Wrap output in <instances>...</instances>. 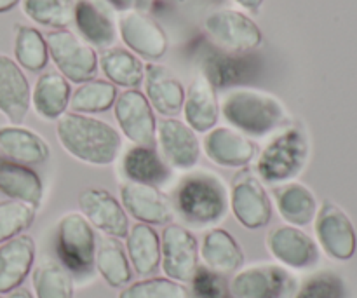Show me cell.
I'll return each instance as SVG.
<instances>
[{
  "label": "cell",
  "mask_w": 357,
  "mask_h": 298,
  "mask_svg": "<svg viewBox=\"0 0 357 298\" xmlns=\"http://www.w3.org/2000/svg\"><path fill=\"white\" fill-rule=\"evenodd\" d=\"M56 136L73 159L91 166L115 163L122 149V136L114 126L75 112H65L56 121Z\"/></svg>",
  "instance_id": "6da1fadb"
},
{
  "label": "cell",
  "mask_w": 357,
  "mask_h": 298,
  "mask_svg": "<svg viewBox=\"0 0 357 298\" xmlns=\"http://www.w3.org/2000/svg\"><path fill=\"white\" fill-rule=\"evenodd\" d=\"M174 213L197 229L215 227L229 211V191L218 174L192 171L178 181L173 194Z\"/></svg>",
  "instance_id": "7a4b0ae2"
},
{
  "label": "cell",
  "mask_w": 357,
  "mask_h": 298,
  "mask_svg": "<svg viewBox=\"0 0 357 298\" xmlns=\"http://www.w3.org/2000/svg\"><path fill=\"white\" fill-rule=\"evenodd\" d=\"M223 119L246 136H267L289 124L282 101L253 87L230 89L222 100Z\"/></svg>",
  "instance_id": "3957f363"
},
{
  "label": "cell",
  "mask_w": 357,
  "mask_h": 298,
  "mask_svg": "<svg viewBox=\"0 0 357 298\" xmlns=\"http://www.w3.org/2000/svg\"><path fill=\"white\" fill-rule=\"evenodd\" d=\"M309 154L310 145L305 129L286 126L261 149L257 161V177L268 185L293 181L307 166Z\"/></svg>",
  "instance_id": "277c9868"
},
{
  "label": "cell",
  "mask_w": 357,
  "mask_h": 298,
  "mask_svg": "<svg viewBox=\"0 0 357 298\" xmlns=\"http://www.w3.org/2000/svg\"><path fill=\"white\" fill-rule=\"evenodd\" d=\"M56 255L73 281L93 278L98 239L93 225L79 211L66 213L56 225Z\"/></svg>",
  "instance_id": "5b68a950"
},
{
  "label": "cell",
  "mask_w": 357,
  "mask_h": 298,
  "mask_svg": "<svg viewBox=\"0 0 357 298\" xmlns=\"http://www.w3.org/2000/svg\"><path fill=\"white\" fill-rule=\"evenodd\" d=\"M298 279L278 262H258L241 267L229 283L232 298H295Z\"/></svg>",
  "instance_id": "8992f818"
},
{
  "label": "cell",
  "mask_w": 357,
  "mask_h": 298,
  "mask_svg": "<svg viewBox=\"0 0 357 298\" xmlns=\"http://www.w3.org/2000/svg\"><path fill=\"white\" fill-rule=\"evenodd\" d=\"M45 42L49 56L68 82L82 84L96 77L100 56L96 54L93 45L82 40L79 35L65 28L52 30L45 35Z\"/></svg>",
  "instance_id": "52a82bcc"
},
{
  "label": "cell",
  "mask_w": 357,
  "mask_h": 298,
  "mask_svg": "<svg viewBox=\"0 0 357 298\" xmlns=\"http://www.w3.org/2000/svg\"><path fill=\"white\" fill-rule=\"evenodd\" d=\"M204 30L218 47L239 54L260 47L264 35L258 24L241 10L216 9L204 20Z\"/></svg>",
  "instance_id": "ba28073f"
},
{
  "label": "cell",
  "mask_w": 357,
  "mask_h": 298,
  "mask_svg": "<svg viewBox=\"0 0 357 298\" xmlns=\"http://www.w3.org/2000/svg\"><path fill=\"white\" fill-rule=\"evenodd\" d=\"M199 243L192 230L181 223H167L160 234V269L166 278L187 285L199 265Z\"/></svg>",
  "instance_id": "9c48e42d"
},
{
  "label": "cell",
  "mask_w": 357,
  "mask_h": 298,
  "mask_svg": "<svg viewBox=\"0 0 357 298\" xmlns=\"http://www.w3.org/2000/svg\"><path fill=\"white\" fill-rule=\"evenodd\" d=\"M229 208L237 222L250 230L268 225L272 220V201L265 185L251 171H241L229 192Z\"/></svg>",
  "instance_id": "30bf717a"
},
{
  "label": "cell",
  "mask_w": 357,
  "mask_h": 298,
  "mask_svg": "<svg viewBox=\"0 0 357 298\" xmlns=\"http://www.w3.org/2000/svg\"><path fill=\"white\" fill-rule=\"evenodd\" d=\"M155 140L160 157L171 170L190 171L197 166L202 147L197 133L187 122L176 117H162L157 122Z\"/></svg>",
  "instance_id": "8fae6325"
},
{
  "label": "cell",
  "mask_w": 357,
  "mask_h": 298,
  "mask_svg": "<svg viewBox=\"0 0 357 298\" xmlns=\"http://www.w3.org/2000/svg\"><path fill=\"white\" fill-rule=\"evenodd\" d=\"M122 42L138 58L157 61L167 52V35L164 28L145 10H128L122 13L117 23Z\"/></svg>",
  "instance_id": "7c38bea8"
},
{
  "label": "cell",
  "mask_w": 357,
  "mask_h": 298,
  "mask_svg": "<svg viewBox=\"0 0 357 298\" xmlns=\"http://www.w3.org/2000/svg\"><path fill=\"white\" fill-rule=\"evenodd\" d=\"M114 114L122 135L132 142V145L153 147L157 121L153 108L142 91L128 89L119 94L114 103Z\"/></svg>",
  "instance_id": "4fadbf2b"
},
{
  "label": "cell",
  "mask_w": 357,
  "mask_h": 298,
  "mask_svg": "<svg viewBox=\"0 0 357 298\" xmlns=\"http://www.w3.org/2000/svg\"><path fill=\"white\" fill-rule=\"evenodd\" d=\"M121 204L128 215L146 225H167L174 218L171 199L155 185L124 181L119 187Z\"/></svg>",
  "instance_id": "5bb4252c"
},
{
  "label": "cell",
  "mask_w": 357,
  "mask_h": 298,
  "mask_svg": "<svg viewBox=\"0 0 357 298\" xmlns=\"http://www.w3.org/2000/svg\"><path fill=\"white\" fill-rule=\"evenodd\" d=\"M80 215L107 237L124 239L129 232V216L121 201L105 188H86L79 194Z\"/></svg>",
  "instance_id": "9a60e30c"
},
{
  "label": "cell",
  "mask_w": 357,
  "mask_h": 298,
  "mask_svg": "<svg viewBox=\"0 0 357 298\" xmlns=\"http://www.w3.org/2000/svg\"><path fill=\"white\" fill-rule=\"evenodd\" d=\"M265 244L274 260L288 269L303 271L314 267L319 262L317 243L300 227H275L267 234Z\"/></svg>",
  "instance_id": "2e32d148"
},
{
  "label": "cell",
  "mask_w": 357,
  "mask_h": 298,
  "mask_svg": "<svg viewBox=\"0 0 357 298\" xmlns=\"http://www.w3.org/2000/svg\"><path fill=\"white\" fill-rule=\"evenodd\" d=\"M316 236L328 257L349 260L356 253V230L349 216L333 202L326 201L316 215Z\"/></svg>",
  "instance_id": "e0dca14e"
},
{
  "label": "cell",
  "mask_w": 357,
  "mask_h": 298,
  "mask_svg": "<svg viewBox=\"0 0 357 298\" xmlns=\"http://www.w3.org/2000/svg\"><path fill=\"white\" fill-rule=\"evenodd\" d=\"M206 157L220 167H243L257 157V143L250 136L227 126L213 128L202 142Z\"/></svg>",
  "instance_id": "ac0fdd59"
},
{
  "label": "cell",
  "mask_w": 357,
  "mask_h": 298,
  "mask_svg": "<svg viewBox=\"0 0 357 298\" xmlns=\"http://www.w3.org/2000/svg\"><path fill=\"white\" fill-rule=\"evenodd\" d=\"M31 105V89L23 68L6 54H0V114L20 126Z\"/></svg>",
  "instance_id": "d6986e66"
},
{
  "label": "cell",
  "mask_w": 357,
  "mask_h": 298,
  "mask_svg": "<svg viewBox=\"0 0 357 298\" xmlns=\"http://www.w3.org/2000/svg\"><path fill=\"white\" fill-rule=\"evenodd\" d=\"M145 96L150 107L162 117H174L181 112L185 101V87L181 80L160 63L145 65Z\"/></svg>",
  "instance_id": "ffe728a7"
},
{
  "label": "cell",
  "mask_w": 357,
  "mask_h": 298,
  "mask_svg": "<svg viewBox=\"0 0 357 298\" xmlns=\"http://www.w3.org/2000/svg\"><path fill=\"white\" fill-rule=\"evenodd\" d=\"M73 21L82 40L93 47H114L117 40V21L112 9L101 0H77Z\"/></svg>",
  "instance_id": "44dd1931"
},
{
  "label": "cell",
  "mask_w": 357,
  "mask_h": 298,
  "mask_svg": "<svg viewBox=\"0 0 357 298\" xmlns=\"http://www.w3.org/2000/svg\"><path fill=\"white\" fill-rule=\"evenodd\" d=\"M35 264V241L28 234L0 244V295L21 288Z\"/></svg>",
  "instance_id": "7402d4cb"
},
{
  "label": "cell",
  "mask_w": 357,
  "mask_h": 298,
  "mask_svg": "<svg viewBox=\"0 0 357 298\" xmlns=\"http://www.w3.org/2000/svg\"><path fill=\"white\" fill-rule=\"evenodd\" d=\"M181 110H183L185 122L195 133H208L216 128L220 117L218 94H216V87L204 73L195 77L188 89L185 91Z\"/></svg>",
  "instance_id": "603a6c76"
},
{
  "label": "cell",
  "mask_w": 357,
  "mask_h": 298,
  "mask_svg": "<svg viewBox=\"0 0 357 298\" xmlns=\"http://www.w3.org/2000/svg\"><path fill=\"white\" fill-rule=\"evenodd\" d=\"M199 257L204 267L220 276L236 274L244 265V251L236 237L225 229L208 230L199 246Z\"/></svg>",
  "instance_id": "cb8c5ba5"
},
{
  "label": "cell",
  "mask_w": 357,
  "mask_h": 298,
  "mask_svg": "<svg viewBox=\"0 0 357 298\" xmlns=\"http://www.w3.org/2000/svg\"><path fill=\"white\" fill-rule=\"evenodd\" d=\"M121 173L126 181L160 185L171 177V167L153 147L132 145L121 157Z\"/></svg>",
  "instance_id": "d4e9b609"
},
{
  "label": "cell",
  "mask_w": 357,
  "mask_h": 298,
  "mask_svg": "<svg viewBox=\"0 0 357 298\" xmlns=\"http://www.w3.org/2000/svg\"><path fill=\"white\" fill-rule=\"evenodd\" d=\"M275 208L288 225L305 227L317 215V201L307 185L298 181H286L274 188Z\"/></svg>",
  "instance_id": "484cf974"
},
{
  "label": "cell",
  "mask_w": 357,
  "mask_h": 298,
  "mask_svg": "<svg viewBox=\"0 0 357 298\" xmlns=\"http://www.w3.org/2000/svg\"><path fill=\"white\" fill-rule=\"evenodd\" d=\"M0 192L13 201L40 208L44 185L37 171L14 161H0Z\"/></svg>",
  "instance_id": "4316f807"
},
{
  "label": "cell",
  "mask_w": 357,
  "mask_h": 298,
  "mask_svg": "<svg viewBox=\"0 0 357 298\" xmlns=\"http://www.w3.org/2000/svg\"><path fill=\"white\" fill-rule=\"evenodd\" d=\"M126 253L132 271L150 278L160 267V236L152 225L136 223L126 236Z\"/></svg>",
  "instance_id": "83f0119b"
},
{
  "label": "cell",
  "mask_w": 357,
  "mask_h": 298,
  "mask_svg": "<svg viewBox=\"0 0 357 298\" xmlns=\"http://www.w3.org/2000/svg\"><path fill=\"white\" fill-rule=\"evenodd\" d=\"M72 96L70 82L59 72H45L31 89V105L45 121H58L66 112Z\"/></svg>",
  "instance_id": "f1b7e54d"
},
{
  "label": "cell",
  "mask_w": 357,
  "mask_h": 298,
  "mask_svg": "<svg viewBox=\"0 0 357 298\" xmlns=\"http://www.w3.org/2000/svg\"><path fill=\"white\" fill-rule=\"evenodd\" d=\"M0 150L14 163L35 166L49 159V145L40 135L21 126L0 128Z\"/></svg>",
  "instance_id": "f546056e"
},
{
  "label": "cell",
  "mask_w": 357,
  "mask_h": 298,
  "mask_svg": "<svg viewBox=\"0 0 357 298\" xmlns=\"http://www.w3.org/2000/svg\"><path fill=\"white\" fill-rule=\"evenodd\" d=\"M94 267L110 288L122 290L132 279V267L122 244L115 237H107L98 241Z\"/></svg>",
  "instance_id": "4dcf8cb0"
},
{
  "label": "cell",
  "mask_w": 357,
  "mask_h": 298,
  "mask_svg": "<svg viewBox=\"0 0 357 298\" xmlns=\"http://www.w3.org/2000/svg\"><path fill=\"white\" fill-rule=\"evenodd\" d=\"M101 72L115 87L136 89L145 77V65L142 59L126 47H108L98 58Z\"/></svg>",
  "instance_id": "1f68e13d"
},
{
  "label": "cell",
  "mask_w": 357,
  "mask_h": 298,
  "mask_svg": "<svg viewBox=\"0 0 357 298\" xmlns=\"http://www.w3.org/2000/svg\"><path fill=\"white\" fill-rule=\"evenodd\" d=\"M73 278L59 262L44 258L31 272V286L37 298H73Z\"/></svg>",
  "instance_id": "d6a6232c"
},
{
  "label": "cell",
  "mask_w": 357,
  "mask_h": 298,
  "mask_svg": "<svg viewBox=\"0 0 357 298\" xmlns=\"http://www.w3.org/2000/svg\"><path fill=\"white\" fill-rule=\"evenodd\" d=\"M117 87L108 80L91 79L87 82H82L73 94L70 96V105L72 112L75 114H101L107 112L108 108L114 107L117 100Z\"/></svg>",
  "instance_id": "836d02e7"
},
{
  "label": "cell",
  "mask_w": 357,
  "mask_h": 298,
  "mask_svg": "<svg viewBox=\"0 0 357 298\" xmlns=\"http://www.w3.org/2000/svg\"><path fill=\"white\" fill-rule=\"evenodd\" d=\"M16 63L28 72H40L49 61V49L45 37L33 27L17 24L14 37Z\"/></svg>",
  "instance_id": "e575fe53"
},
{
  "label": "cell",
  "mask_w": 357,
  "mask_h": 298,
  "mask_svg": "<svg viewBox=\"0 0 357 298\" xmlns=\"http://www.w3.org/2000/svg\"><path fill=\"white\" fill-rule=\"evenodd\" d=\"M23 13L42 27L63 30L73 21L75 2L73 0H23Z\"/></svg>",
  "instance_id": "d590c367"
},
{
  "label": "cell",
  "mask_w": 357,
  "mask_h": 298,
  "mask_svg": "<svg viewBox=\"0 0 357 298\" xmlns=\"http://www.w3.org/2000/svg\"><path fill=\"white\" fill-rule=\"evenodd\" d=\"M119 298H190V290L169 278H145L129 283L121 290Z\"/></svg>",
  "instance_id": "8d00e7d4"
},
{
  "label": "cell",
  "mask_w": 357,
  "mask_h": 298,
  "mask_svg": "<svg viewBox=\"0 0 357 298\" xmlns=\"http://www.w3.org/2000/svg\"><path fill=\"white\" fill-rule=\"evenodd\" d=\"M37 209L24 202L0 201V244L10 241L13 237L21 236L26 229H30L35 220Z\"/></svg>",
  "instance_id": "74e56055"
},
{
  "label": "cell",
  "mask_w": 357,
  "mask_h": 298,
  "mask_svg": "<svg viewBox=\"0 0 357 298\" xmlns=\"http://www.w3.org/2000/svg\"><path fill=\"white\" fill-rule=\"evenodd\" d=\"M295 298H347V286L338 274L323 271L298 285Z\"/></svg>",
  "instance_id": "f35d334b"
},
{
  "label": "cell",
  "mask_w": 357,
  "mask_h": 298,
  "mask_svg": "<svg viewBox=\"0 0 357 298\" xmlns=\"http://www.w3.org/2000/svg\"><path fill=\"white\" fill-rule=\"evenodd\" d=\"M190 285V298H232L225 278L206 267L197 269Z\"/></svg>",
  "instance_id": "ab89813d"
},
{
  "label": "cell",
  "mask_w": 357,
  "mask_h": 298,
  "mask_svg": "<svg viewBox=\"0 0 357 298\" xmlns=\"http://www.w3.org/2000/svg\"><path fill=\"white\" fill-rule=\"evenodd\" d=\"M110 9L128 13V10H143L149 7V0H101Z\"/></svg>",
  "instance_id": "60d3db41"
},
{
  "label": "cell",
  "mask_w": 357,
  "mask_h": 298,
  "mask_svg": "<svg viewBox=\"0 0 357 298\" xmlns=\"http://www.w3.org/2000/svg\"><path fill=\"white\" fill-rule=\"evenodd\" d=\"M234 2L239 3L243 9L251 10V13H258V10H260V7L264 6L265 0H234Z\"/></svg>",
  "instance_id": "b9f144b4"
},
{
  "label": "cell",
  "mask_w": 357,
  "mask_h": 298,
  "mask_svg": "<svg viewBox=\"0 0 357 298\" xmlns=\"http://www.w3.org/2000/svg\"><path fill=\"white\" fill-rule=\"evenodd\" d=\"M3 298H33V295H31L26 288H16L14 292L7 293Z\"/></svg>",
  "instance_id": "7bdbcfd3"
},
{
  "label": "cell",
  "mask_w": 357,
  "mask_h": 298,
  "mask_svg": "<svg viewBox=\"0 0 357 298\" xmlns=\"http://www.w3.org/2000/svg\"><path fill=\"white\" fill-rule=\"evenodd\" d=\"M20 3V0H0V13H7V10L14 9Z\"/></svg>",
  "instance_id": "ee69618b"
}]
</instances>
